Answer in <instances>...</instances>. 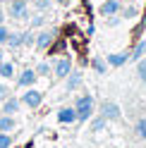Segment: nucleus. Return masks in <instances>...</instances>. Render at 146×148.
Wrapping results in <instances>:
<instances>
[{
  "instance_id": "f257e3e1",
  "label": "nucleus",
  "mask_w": 146,
  "mask_h": 148,
  "mask_svg": "<svg viewBox=\"0 0 146 148\" xmlns=\"http://www.w3.org/2000/svg\"><path fill=\"white\" fill-rule=\"evenodd\" d=\"M74 108H77V122H86V119L94 115V96H89V93L79 96Z\"/></svg>"
},
{
  "instance_id": "f03ea898",
  "label": "nucleus",
  "mask_w": 146,
  "mask_h": 148,
  "mask_svg": "<svg viewBox=\"0 0 146 148\" xmlns=\"http://www.w3.org/2000/svg\"><path fill=\"white\" fill-rule=\"evenodd\" d=\"M7 12L12 19H29V0H12Z\"/></svg>"
},
{
  "instance_id": "7ed1b4c3",
  "label": "nucleus",
  "mask_w": 146,
  "mask_h": 148,
  "mask_svg": "<svg viewBox=\"0 0 146 148\" xmlns=\"http://www.w3.org/2000/svg\"><path fill=\"white\" fill-rule=\"evenodd\" d=\"M19 100H22V103H24L26 108H39V105L43 103V93H41L39 88H34V86H29V88L24 91V96H22Z\"/></svg>"
},
{
  "instance_id": "20e7f679",
  "label": "nucleus",
  "mask_w": 146,
  "mask_h": 148,
  "mask_svg": "<svg viewBox=\"0 0 146 148\" xmlns=\"http://www.w3.org/2000/svg\"><path fill=\"white\" fill-rule=\"evenodd\" d=\"M101 115L108 122H115V119H120V105H117L115 100H103L101 103Z\"/></svg>"
},
{
  "instance_id": "39448f33",
  "label": "nucleus",
  "mask_w": 146,
  "mask_h": 148,
  "mask_svg": "<svg viewBox=\"0 0 146 148\" xmlns=\"http://www.w3.org/2000/svg\"><path fill=\"white\" fill-rule=\"evenodd\" d=\"M53 41H55V31H53V29H45V31H39V34H36L34 45H36V50H45V48H50Z\"/></svg>"
},
{
  "instance_id": "423d86ee",
  "label": "nucleus",
  "mask_w": 146,
  "mask_h": 148,
  "mask_svg": "<svg viewBox=\"0 0 146 148\" xmlns=\"http://www.w3.org/2000/svg\"><path fill=\"white\" fill-rule=\"evenodd\" d=\"M72 72V60L70 58H62L53 64V74H55V79H67V74Z\"/></svg>"
},
{
  "instance_id": "0eeeda50",
  "label": "nucleus",
  "mask_w": 146,
  "mask_h": 148,
  "mask_svg": "<svg viewBox=\"0 0 146 148\" xmlns=\"http://www.w3.org/2000/svg\"><path fill=\"white\" fill-rule=\"evenodd\" d=\"M122 12V0H105L101 5V14L103 17H115Z\"/></svg>"
},
{
  "instance_id": "6e6552de",
  "label": "nucleus",
  "mask_w": 146,
  "mask_h": 148,
  "mask_svg": "<svg viewBox=\"0 0 146 148\" xmlns=\"http://www.w3.org/2000/svg\"><path fill=\"white\" fill-rule=\"evenodd\" d=\"M36 79H39V74H36V69H24L19 77H17V86H22V88H29L36 84Z\"/></svg>"
},
{
  "instance_id": "1a4fd4ad",
  "label": "nucleus",
  "mask_w": 146,
  "mask_h": 148,
  "mask_svg": "<svg viewBox=\"0 0 146 148\" xmlns=\"http://www.w3.org/2000/svg\"><path fill=\"white\" fill-rule=\"evenodd\" d=\"M58 122L60 124H74L77 122V108H62L58 112Z\"/></svg>"
},
{
  "instance_id": "9d476101",
  "label": "nucleus",
  "mask_w": 146,
  "mask_h": 148,
  "mask_svg": "<svg viewBox=\"0 0 146 148\" xmlns=\"http://www.w3.org/2000/svg\"><path fill=\"white\" fill-rule=\"evenodd\" d=\"M19 105H22V100H19V98L7 96V98L3 100V115H14L17 110H19Z\"/></svg>"
},
{
  "instance_id": "9b49d317",
  "label": "nucleus",
  "mask_w": 146,
  "mask_h": 148,
  "mask_svg": "<svg viewBox=\"0 0 146 148\" xmlns=\"http://www.w3.org/2000/svg\"><path fill=\"white\" fill-rule=\"evenodd\" d=\"M127 60H129L127 53H113V55H108V64H110V67H122Z\"/></svg>"
},
{
  "instance_id": "f8f14e48",
  "label": "nucleus",
  "mask_w": 146,
  "mask_h": 148,
  "mask_svg": "<svg viewBox=\"0 0 146 148\" xmlns=\"http://www.w3.org/2000/svg\"><path fill=\"white\" fill-rule=\"evenodd\" d=\"M144 55H146V41H139V43L134 45V50L129 53V60H132V62H136V60H141Z\"/></svg>"
},
{
  "instance_id": "ddd939ff",
  "label": "nucleus",
  "mask_w": 146,
  "mask_h": 148,
  "mask_svg": "<svg viewBox=\"0 0 146 148\" xmlns=\"http://www.w3.org/2000/svg\"><path fill=\"white\" fill-rule=\"evenodd\" d=\"M14 127H17V122L12 115H0V132H12Z\"/></svg>"
},
{
  "instance_id": "4468645a",
  "label": "nucleus",
  "mask_w": 146,
  "mask_h": 148,
  "mask_svg": "<svg viewBox=\"0 0 146 148\" xmlns=\"http://www.w3.org/2000/svg\"><path fill=\"white\" fill-rule=\"evenodd\" d=\"M0 77H3V79H12L14 77V64L12 62H0Z\"/></svg>"
},
{
  "instance_id": "2eb2a0df",
  "label": "nucleus",
  "mask_w": 146,
  "mask_h": 148,
  "mask_svg": "<svg viewBox=\"0 0 146 148\" xmlns=\"http://www.w3.org/2000/svg\"><path fill=\"white\" fill-rule=\"evenodd\" d=\"M5 45H10V48H22L24 45V34H10Z\"/></svg>"
},
{
  "instance_id": "dca6fc26",
  "label": "nucleus",
  "mask_w": 146,
  "mask_h": 148,
  "mask_svg": "<svg viewBox=\"0 0 146 148\" xmlns=\"http://www.w3.org/2000/svg\"><path fill=\"white\" fill-rule=\"evenodd\" d=\"M79 84H81V72H70V74H67V88L74 91Z\"/></svg>"
},
{
  "instance_id": "f3484780",
  "label": "nucleus",
  "mask_w": 146,
  "mask_h": 148,
  "mask_svg": "<svg viewBox=\"0 0 146 148\" xmlns=\"http://www.w3.org/2000/svg\"><path fill=\"white\" fill-rule=\"evenodd\" d=\"M91 67H94V72H98V74H105V72H108V60L94 58V60H91Z\"/></svg>"
},
{
  "instance_id": "a211bd4d",
  "label": "nucleus",
  "mask_w": 146,
  "mask_h": 148,
  "mask_svg": "<svg viewBox=\"0 0 146 148\" xmlns=\"http://www.w3.org/2000/svg\"><path fill=\"white\" fill-rule=\"evenodd\" d=\"M105 122H108V119H105L103 115H98L96 119H91V132H103V127H105Z\"/></svg>"
},
{
  "instance_id": "6ab92c4d",
  "label": "nucleus",
  "mask_w": 146,
  "mask_h": 148,
  "mask_svg": "<svg viewBox=\"0 0 146 148\" xmlns=\"http://www.w3.org/2000/svg\"><path fill=\"white\" fill-rule=\"evenodd\" d=\"M136 77H139L144 84H146V58L141 60H136Z\"/></svg>"
},
{
  "instance_id": "aec40b11",
  "label": "nucleus",
  "mask_w": 146,
  "mask_h": 148,
  "mask_svg": "<svg viewBox=\"0 0 146 148\" xmlns=\"http://www.w3.org/2000/svg\"><path fill=\"white\" fill-rule=\"evenodd\" d=\"M134 132H136V136H139V138H144V141H146V117H141L139 122L134 124Z\"/></svg>"
},
{
  "instance_id": "412c9836",
  "label": "nucleus",
  "mask_w": 146,
  "mask_h": 148,
  "mask_svg": "<svg viewBox=\"0 0 146 148\" xmlns=\"http://www.w3.org/2000/svg\"><path fill=\"white\" fill-rule=\"evenodd\" d=\"M50 3L53 0H34V7L39 12H45V10H50Z\"/></svg>"
},
{
  "instance_id": "4be33fe9",
  "label": "nucleus",
  "mask_w": 146,
  "mask_h": 148,
  "mask_svg": "<svg viewBox=\"0 0 146 148\" xmlns=\"http://www.w3.org/2000/svg\"><path fill=\"white\" fill-rule=\"evenodd\" d=\"M12 146V136L7 132H0V148H10Z\"/></svg>"
},
{
  "instance_id": "5701e85b",
  "label": "nucleus",
  "mask_w": 146,
  "mask_h": 148,
  "mask_svg": "<svg viewBox=\"0 0 146 148\" xmlns=\"http://www.w3.org/2000/svg\"><path fill=\"white\" fill-rule=\"evenodd\" d=\"M50 64L48 62H39V67H36V74H39V77H45V74H50Z\"/></svg>"
},
{
  "instance_id": "b1692460",
  "label": "nucleus",
  "mask_w": 146,
  "mask_h": 148,
  "mask_svg": "<svg viewBox=\"0 0 146 148\" xmlns=\"http://www.w3.org/2000/svg\"><path fill=\"white\" fill-rule=\"evenodd\" d=\"M7 36H10L7 26H5V24H0V45H5V43H7Z\"/></svg>"
},
{
  "instance_id": "393cba45",
  "label": "nucleus",
  "mask_w": 146,
  "mask_h": 148,
  "mask_svg": "<svg viewBox=\"0 0 146 148\" xmlns=\"http://www.w3.org/2000/svg\"><path fill=\"white\" fill-rule=\"evenodd\" d=\"M122 14H125V19H132V17L139 14V10H136V7L132 5V7H127V10H122Z\"/></svg>"
},
{
  "instance_id": "a878e982",
  "label": "nucleus",
  "mask_w": 146,
  "mask_h": 148,
  "mask_svg": "<svg viewBox=\"0 0 146 148\" xmlns=\"http://www.w3.org/2000/svg\"><path fill=\"white\" fill-rule=\"evenodd\" d=\"M43 22H45V17H43V14H36L34 19H31V26H36V29H39V26H43Z\"/></svg>"
},
{
  "instance_id": "bb28decb",
  "label": "nucleus",
  "mask_w": 146,
  "mask_h": 148,
  "mask_svg": "<svg viewBox=\"0 0 146 148\" xmlns=\"http://www.w3.org/2000/svg\"><path fill=\"white\" fill-rule=\"evenodd\" d=\"M7 96H10V88H7L5 84H0V105H3V100H5Z\"/></svg>"
},
{
  "instance_id": "cd10ccee",
  "label": "nucleus",
  "mask_w": 146,
  "mask_h": 148,
  "mask_svg": "<svg viewBox=\"0 0 146 148\" xmlns=\"http://www.w3.org/2000/svg\"><path fill=\"white\" fill-rule=\"evenodd\" d=\"M34 41H36V36H34L31 31H26V34H24V45H34Z\"/></svg>"
},
{
  "instance_id": "c85d7f7f",
  "label": "nucleus",
  "mask_w": 146,
  "mask_h": 148,
  "mask_svg": "<svg viewBox=\"0 0 146 148\" xmlns=\"http://www.w3.org/2000/svg\"><path fill=\"white\" fill-rule=\"evenodd\" d=\"M0 24H5V12L0 10Z\"/></svg>"
},
{
  "instance_id": "c756f323",
  "label": "nucleus",
  "mask_w": 146,
  "mask_h": 148,
  "mask_svg": "<svg viewBox=\"0 0 146 148\" xmlns=\"http://www.w3.org/2000/svg\"><path fill=\"white\" fill-rule=\"evenodd\" d=\"M58 5H70V0H55Z\"/></svg>"
},
{
  "instance_id": "7c9ffc66",
  "label": "nucleus",
  "mask_w": 146,
  "mask_h": 148,
  "mask_svg": "<svg viewBox=\"0 0 146 148\" xmlns=\"http://www.w3.org/2000/svg\"><path fill=\"white\" fill-rule=\"evenodd\" d=\"M122 3H134V0H122Z\"/></svg>"
},
{
  "instance_id": "2f4dec72",
  "label": "nucleus",
  "mask_w": 146,
  "mask_h": 148,
  "mask_svg": "<svg viewBox=\"0 0 146 148\" xmlns=\"http://www.w3.org/2000/svg\"><path fill=\"white\" fill-rule=\"evenodd\" d=\"M0 62H3V53H0Z\"/></svg>"
}]
</instances>
